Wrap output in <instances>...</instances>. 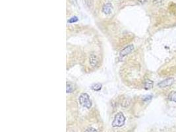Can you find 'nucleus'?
Wrapping results in <instances>:
<instances>
[{"instance_id":"nucleus-5","label":"nucleus","mask_w":176,"mask_h":132,"mask_svg":"<svg viewBox=\"0 0 176 132\" xmlns=\"http://www.w3.org/2000/svg\"><path fill=\"white\" fill-rule=\"evenodd\" d=\"M113 9V6L111 3H107L104 5L103 8H102V11L106 15L110 14L112 13V11Z\"/></svg>"},{"instance_id":"nucleus-3","label":"nucleus","mask_w":176,"mask_h":132,"mask_svg":"<svg viewBox=\"0 0 176 132\" xmlns=\"http://www.w3.org/2000/svg\"><path fill=\"white\" fill-rule=\"evenodd\" d=\"M173 83H174V79L173 77H170L162 81L160 83H159L158 84V86L160 88L164 89V88H167L168 87H170Z\"/></svg>"},{"instance_id":"nucleus-8","label":"nucleus","mask_w":176,"mask_h":132,"mask_svg":"<svg viewBox=\"0 0 176 132\" xmlns=\"http://www.w3.org/2000/svg\"><path fill=\"white\" fill-rule=\"evenodd\" d=\"M168 99H169V101H172V102H176V90H173L169 94Z\"/></svg>"},{"instance_id":"nucleus-12","label":"nucleus","mask_w":176,"mask_h":132,"mask_svg":"<svg viewBox=\"0 0 176 132\" xmlns=\"http://www.w3.org/2000/svg\"><path fill=\"white\" fill-rule=\"evenodd\" d=\"M85 132H97V131H96V129L93 128H89L86 129Z\"/></svg>"},{"instance_id":"nucleus-1","label":"nucleus","mask_w":176,"mask_h":132,"mask_svg":"<svg viewBox=\"0 0 176 132\" xmlns=\"http://www.w3.org/2000/svg\"><path fill=\"white\" fill-rule=\"evenodd\" d=\"M125 122V117L124 116L123 113L119 112L116 115L114 120L112 122V126L114 128H120L124 125Z\"/></svg>"},{"instance_id":"nucleus-11","label":"nucleus","mask_w":176,"mask_h":132,"mask_svg":"<svg viewBox=\"0 0 176 132\" xmlns=\"http://www.w3.org/2000/svg\"><path fill=\"white\" fill-rule=\"evenodd\" d=\"M77 21H78V19L77 17H71L69 21H68V22H69V23H75V22H77Z\"/></svg>"},{"instance_id":"nucleus-9","label":"nucleus","mask_w":176,"mask_h":132,"mask_svg":"<svg viewBox=\"0 0 176 132\" xmlns=\"http://www.w3.org/2000/svg\"><path fill=\"white\" fill-rule=\"evenodd\" d=\"M92 89L95 91H98L100 90V89H102V85L100 83H96V84H94L91 87Z\"/></svg>"},{"instance_id":"nucleus-2","label":"nucleus","mask_w":176,"mask_h":132,"mask_svg":"<svg viewBox=\"0 0 176 132\" xmlns=\"http://www.w3.org/2000/svg\"><path fill=\"white\" fill-rule=\"evenodd\" d=\"M79 101L80 104L82 105L83 107H85V108H88V109L91 108V101H90L89 96L86 93L81 94L79 98Z\"/></svg>"},{"instance_id":"nucleus-6","label":"nucleus","mask_w":176,"mask_h":132,"mask_svg":"<svg viewBox=\"0 0 176 132\" xmlns=\"http://www.w3.org/2000/svg\"><path fill=\"white\" fill-rule=\"evenodd\" d=\"M89 62H90V65H91L92 67H95V66L97 65L98 64L97 57H96L95 55H91L90 58H89Z\"/></svg>"},{"instance_id":"nucleus-4","label":"nucleus","mask_w":176,"mask_h":132,"mask_svg":"<svg viewBox=\"0 0 176 132\" xmlns=\"http://www.w3.org/2000/svg\"><path fill=\"white\" fill-rule=\"evenodd\" d=\"M134 50V46L133 45H129L125 48H123L121 51L120 52L119 56L120 57H125V56H127L129 54L131 53L133 50Z\"/></svg>"},{"instance_id":"nucleus-13","label":"nucleus","mask_w":176,"mask_h":132,"mask_svg":"<svg viewBox=\"0 0 176 132\" xmlns=\"http://www.w3.org/2000/svg\"><path fill=\"white\" fill-rule=\"evenodd\" d=\"M141 3H144V2H145L146 1V0H139Z\"/></svg>"},{"instance_id":"nucleus-7","label":"nucleus","mask_w":176,"mask_h":132,"mask_svg":"<svg viewBox=\"0 0 176 132\" xmlns=\"http://www.w3.org/2000/svg\"><path fill=\"white\" fill-rule=\"evenodd\" d=\"M153 87V82L150 79H146L145 82V89L146 90H149Z\"/></svg>"},{"instance_id":"nucleus-10","label":"nucleus","mask_w":176,"mask_h":132,"mask_svg":"<svg viewBox=\"0 0 176 132\" xmlns=\"http://www.w3.org/2000/svg\"><path fill=\"white\" fill-rule=\"evenodd\" d=\"M73 90V88L72 85L69 83H67V93H71Z\"/></svg>"}]
</instances>
